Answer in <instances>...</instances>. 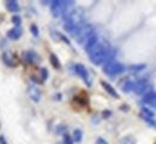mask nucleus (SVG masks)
Returning <instances> with one entry per match:
<instances>
[{"instance_id":"f257e3e1","label":"nucleus","mask_w":156,"mask_h":144,"mask_svg":"<svg viewBox=\"0 0 156 144\" xmlns=\"http://www.w3.org/2000/svg\"><path fill=\"white\" fill-rule=\"evenodd\" d=\"M87 53L93 64H95V65L105 64L106 65L107 62L114 60L115 51L111 48L108 42L98 39V41L87 51Z\"/></svg>"},{"instance_id":"f03ea898","label":"nucleus","mask_w":156,"mask_h":144,"mask_svg":"<svg viewBox=\"0 0 156 144\" xmlns=\"http://www.w3.org/2000/svg\"><path fill=\"white\" fill-rule=\"evenodd\" d=\"M96 35H95V29H94V26L93 25H90V24H85L82 29H80V31L78 33L77 35V42L79 44H82V46H85L88 42L90 41L93 37H95Z\"/></svg>"},{"instance_id":"7ed1b4c3","label":"nucleus","mask_w":156,"mask_h":144,"mask_svg":"<svg viewBox=\"0 0 156 144\" xmlns=\"http://www.w3.org/2000/svg\"><path fill=\"white\" fill-rule=\"evenodd\" d=\"M71 7H73V2L72 1H60V0H55V1H52L51 2V10H52V13L55 16V17H59L67 11L70 10Z\"/></svg>"},{"instance_id":"20e7f679","label":"nucleus","mask_w":156,"mask_h":144,"mask_svg":"<svg viewBox=\"0 0 156 144\" xmlns=\"http://www.w3.org/2000/svg\"><path fill=\"white\" fill-rule=\"evenodd\" d=\"M125 71V67L122 64H120L117 60H112V61L107 62L105 66H103V72L109 76V77H115L118 75L122 73Z\"/></svg>"},{"instance_id":"39448f33","label":"nucleus","mask_w":156,"mask_h":144,"mask_svg":"<svg viewBox=\"0 0 156 144\" xmlns=\"http://www.w3.org/2000/svg\"><path fill=\"white\" fill-rule=\"evenodd\" d=\"M136 94L142 95V96H147L148 94L151 93V84L148 82L147 79H140L135 82V90Z\"/></svg>"},{"instance_id":"423d86ee","label":"nucleus","mask_w":156,"mask_h":144,"mask_svg":"<svg viewBox=\"0 0 156 144\" xmlns=\"http://www.w3.org/2000/svg\"><path fill=\"white\" fill-rule=\"evenodd\" d=\"M73 71H75L76 75H78V76L85 82V84H87L88 86L91 85V81H90L89 72H88V70H87V67H85L84 65H82V64H76V65L73 66Z\"/></svg>"},{"instance_id":"0eeeda50","label":"nucleus","mask_w":156,"mask_h":144,"mask_svg":"<svg viewBox=\"0 0 156 144\" xmlns=\"http://www.w3.org/2000/svg\"><path fill=\"white\" fill-rule=\"evenodd\" d=\"M1 59H2L4 64H6L10 67H17L20 65V60H18L17 55L11 52H4L1 55Z\"/></svg>"},{"instance_id":"6e6552de","label":"nucleus","mask_w":156,"mask_h":144,"mask_svg":"<svg viewBox=\"0 0 156 144\" xmlns=\"http://www.w3.org/2000/svg\"><path fill=\"white\" fill-rule=\"evenodd\" d=\"M28 95H29L30 100H33L34 102H39L41 100V90L37 88L36 84L28 85Z\"/></svg>"},{"instance_id":"1a4fd4ad","label":"nucleus","mask_w":156,"mask_h":144,"mask_svg":"<svg viewBox=\"0 0 156 144\" xmlns=\"http://www.w3.org/2000/svg\"><path fill=\"white\" fill-rule=\"evenodd\" d=\"M22 58H23L24 61L28 62V64H36V62H39L41 60L39 54L36 52H34V51H25V52H23Z\"/></svg>"},{"instance_id":"9d476101","label":"nucleus","mask_w":156,"mask_h":144,"mask_svg":"<svg viewBox=\"0 0 156 144\" xmlns=\"http://www.w3.org/2000/svg\"><path fill=\"white\" fill-rule=\"evenodd\" d=\"M22 28L20 26H16V28H13V29H11V30H9L7 31V37L10 39V40H18L20 36H22Z\"/></svg>"},{"instance_id":"9b49d317","label":"nucleus","mask_w":156,"mask_h":144,"mask_svg":"<svg viewBox=\"0 0 156 144\" xmlns=\"http://www.w3.org/2000/svg\"><path fill=\"white\" fill-rule=\"evenodd\" d=\"M101 85H102V88L112 96V97H114V99H119V95H118V93L115 91V89L109 84V83H107L106 81H101Z\"/></svg>"},{"instance_id":"f8f14e48","label":"nucleus","mask_w":156,"mask_h":144,"mask_svg":"<svg viewBox=\"0 0 156 144\" xmlns=\"http://www.w3.org/2000/svg\"><path fill=\"white\" fill-rule=\"evenodd\" d=\"M140 117L144 120H147V119H154L155 118V113L151 109L147 108V107H142V109H140Z\"/></svg>"},{"instance_id":"ddd939ff","label":"nucleus","mask_w":156,"mask_h":144,"mask_svg":"<svg viewBox=\"0 0 156 144\" xmlns=\"http://www.w3.org/2000/svg\"><path fill=\"white\" fill-rule=\"evenodd\" d=\"M143 101H144V103H147V104H149V106L156 108V93L151 91L150 94H148L147 96H144Z\"/></svg>"},{"instance_id":"4468645a","label":"nucleus","mask_w":156,"mask_h":144,"mask_svg":"<svg viewBox=\"0 0 156 144\" xmlns=\"http://www.w3.org/2000/svg\"><path fill=\"white\" fill-rule=\"evenodd\" d=\"M6 9L10 12H18L20 11V5L15 0H9V1H6Z\"/></svg>"},{"instance_id":"2eb2a0df","label":"nucleus","mask_w":156,"mask_h":144,"mask_svg":"<svg viewBox=\"0 0 156 144\" xmlns=\"http://www.w3.org/2000/svg\"><path fill=\"white\" fill-rule=\"evenodd\" d=\"M49 61H51L52 66H53L55 70H60V68H61V64H60L58 57H57L55 54H51V55H49Z\"/></svg>"},{"instance_id":"dca6fc26","label":"nucleus","mask_w":156,"mask_h":144,"mask_svg":"<svg viewBox=\"0 0 156 144\" xmlns=\"http://www.w3.org/2000/svg\"><path fill=\"white\" fill-rule=\"evenodd\" d=\"M121 88H122V90L126 91V93L133 91V90H135V82H132V81H126L125 83H122Z\"/></svg>"},{"instance_id":"f3484780","label":"nucleus","mask_w":156,"mask_h":144,"mask_svg":"<svg viewBox=\"0 0 156 144\" xmlns=\"http://www.w3.org/2000/svg\"><path fill=\"white\" fill-rule=\"evenodd\" d=\"M119 144H136V139L131 136H126V137H122L120 139Z\"/></svg>"},{"instance_id":"a211bd4d","label":"nucleus","mask_w":156,"mask_h":144,"mask_svg":"<svg viewBox=\"0 0 156 144\" xmlns=\"http://www.w3.org/2000/svg\"><path fill=\"white\" fill-rule=\"evenodd\" d=\"M82 137H83V133H82V131L80 130H78V128H76L75 131H73V142H77V143H79L80 141H82Z\"/></svg>"},{"instance_id":"6ab92c4d","label":"nucleus","mask_w":156,"mask_h":144,"mask_svg":"<svg viewBox=\"0 0 156 144\" xmlns=\"http://www.w3.org/2000/svg\"><path fill=\"white\" fill-rule=\"evenodd\" d=\"M47 78H48V71H47L46 67H42V68L40 70V79H41L42 82H44Z\"/></svg>"},{"instance_id":"aec40b11","label":"nucleus","mask_w":156,"mask_h":144,"mask_svg":"<svg viewBox=\"0 0 156 144\" xmlns=\"http://www.w3.org/2000/svg\"><path fill=\"white\" fill-rule=\"evenodd\" d=\"M66 130H67V127L65 125H58L57 128H55V133L57 135H65Z\"/></svg>"},{"instance_id":"412c9836","label":"nucleus","mask_w":156,"mask_h":144,"mask_svg":"<svg viewBox=\"0 0 156 144\" xmlns=\"http://www.w3.org/2000/svg\"><path fill=\"white\" fill-rule=\"evenodd\" d=\"M30 31H31V34H33L35 37L39 36V28H37L36 24H31V25H30Z\"/></svg>"},{"instance_id":"4be33fe9","label":"nucleus","mask_w":156,"mask_h":144,"mask_svg":"<svg viewBox=\"0 0 156 144\" xmlns=\"http://www.w3.org/2000/svg\"><path fill=\"white\" fill-rule=\"evenodd\" d=\"M143 68H145V65H144V64H140V65H131V66H130V70H131V71H140V70H143Z\"/></svg>"},{"instance_id":"5701e85b","label":"nucleus","mask_w":156,"mask_h":144,"mask_svg":"<svg viewBox=\"0 0 156 144\" xmlns=\"http://www.w3.org/2000/svg\"><path fill=\"white\" fill-rule=\"evenodd\" d=\"M64 144H73V138L70 135L65 133L64 135Z\"/></svg>"},{"instance_id":"b1692460","label":"nucleus","mask_w":156,"mask_h":144,"mask_svg":"<svg viewBox=\"0 0 156 144\" xmlns=\"http://www.w3.org/2000/svg\"><path fill=\"white\" fill-rule=\"evenodd\" d=\"M12 23H13L16 26H20L22 19H20V16H13V17H12Z\"/></svg>"},{"instance_id":"393cba45","label":"nucleus","mask_w":156,"mask_h":144,"mask_svg":"<svg viewBox=\"0 0 156 144\" xmlns=\"http://www.w3.org/2000/svg\"><path fill=\"white\" fill-rule=\"evenodd\" d=\"M111 115H112V112H109V111H103V112H102V117H103L105 119L109 118Z\"/></svg>"},{"instance_id":"a878e982","label":"nucleus","mask_w":156,"mask_h":144,"mask_svg":"<svg viewBox=\"0 0 156 144\" xmlns=\"http://www.w3.org/2000/svg\"><path fill=\"white\" fill-rule=\"evenodd\" d=\"M40 77H36V76H31V81L35 83H37V84H41V83H43L41 79H39Z\"/></svg>"},{"instance_id":"bb28decb","label":"nucleus","mask_w":156,"mask_h":144,"mask_svg":"<svg viewBox=\"0 0 156 144\" xmlns=\"http://www.w3.org/2000/svg\"><path fill=\"white\" fill-rule=\"evenodd\" d=\"M0 144H7L6 138H5V136H4V135H1V136H0Z\"/></svg>"},{"instance_id":"cd10ccee","label":"nucleus","mask_w":156,"mask_h":144,"mask_svg":"<svg viewBox=\"0 0 156 144\" xmlns=\"http://www.w3.org/2000/svg\"><path fill=\"white\" fill-rule=\"evenodd\" d=\"M96 144H108V143H107L103 138H98V139H96Z\"/></svg>"},{"instance_id":"c85d7f7f","label":"nucleus","mask_w":156,"mask_h":144,"mask_svg":"<svg viewBox=\"0 0 156 144\" xmlns=\"http://www.w3.org/2000/svg\"><path fill=\"white\" fill-rule=\"evenodd\" d=\"M58 144H64V142H62V143H58Z\"/></svg>"}]
</instances>
